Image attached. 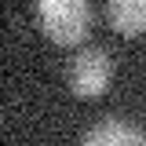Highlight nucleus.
<instances>
[{"mask_svg": "<svg viewBox=\"0 0 146 146\" xmlns=\"http://www.w3.org/2000/svg\"><path fill=\"white\" fill-rule=\"evenodd\" d=\"M36 26L51 44L73 48L91 29V4L88 0H36Z\"/></svg>", "mask_w": 146, "mask_h": 146, "instance_id": "f257e3e1", "label": "nucleus"}, {"mask_svg": "<svg viewBox=\"0 0 146 146\" xmlns=\"http://www.w3.org/2000/svg\"><path fill=\"white\" fill-rule=\"evenodd\" d=\"M110 80H113V58L102 48H80L66 70V84L77 99H102L110 91Z\"/></svg>", "mask_w": 146, "mask_h": 146, "instance_id": "f03ea898", "label": "nucleus"}, {"mask_svg": "<svg viewBox=\"0 0 146 146\" xmlns=\"http://www.w3.org/2000/svg\"><path fill=\"white\" fill-rule=\"evenodd\" d=\"M84 146H146V131L124 121H102L91 131H84Z\"/></svg>", "mask_w": 146, "mask_h": 146, "instance_id": "7ed1b4c3", "label": "nucleus"}, {"mask_svg": "<svg viewBox=\"0 0 146 146\" xmlns=\"http://www.w3.org/2000/svg\"><path fill=\"white\" fill-rule=\"evenodd\" d=\"M106 18L121 36L146 33V0H106Z\"/></svg>", "mask_w": 146, "mask_h": 146, "instance_id": "20e7f679", "label": "nucleus"}]
</instances>
